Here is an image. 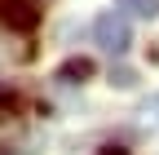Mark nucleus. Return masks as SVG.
I'll return each instance as SVG.
<instances>
[{
	"instance_id": "nucleus-1",
	"label": "nucleus",
	"mask_w": 159,
	"mask_h": 155,
	"mask_svg": "<svg viewBox=\"0 0 159 155\" xmlns=\"http://www.w3.org/2000/svg\"><path fill=\"white\" fill-rule=\"evenodd\" d=\"M93 35H97V45H102L106 53H128V45H133V31H128V18L119 13V9H106L102 18L93 22Z\"/></svg>"
},
{
	"instance_id": "nucleus-2",
	"label": "nucleus",
	"mask_w": 159,
	"mask_h": 155,
	"mask_svg": "<svg viewBox=\"0 0 159 155\" xmlns=\"http://www.w3.org/2000/svg\"><path fill=\"white\" fill-rule=\"evenodd\" d=\"M40 5L35 0H0V27H9V31H18V35H31L35 27H40Z\"/></svg>"
},
{
	"instance_id": "nucleus-3",
	"label": "nucleus",
	"mask_w": 159,
	"mask_h": 155,
	"mask_svg": "<svg viewBox=\"0 0 159 155\" xmlns=\"http://www.w3.org/2000/svg\"><path fill=\"white\" fill-rule=\"evenodd\" d=\"M93 71H97L93 58H66V62L57 67V80H62V84H84Z\"/></svg>"
},
{
	"instance_id": "nucleus-4",
	"label": "nucleus",
	"mask_w": 159,
	"mask_h": 155,
	"mask_svg": "<svg viewBox=\"0 0 159 155\" xmlns=\"http://www.w3.org/2000/svg\"><path fill=\"white\" fill-rule=\"evenodd\" d=\"M115 9L133 18H159V0H115Z\"/></svg>"
},
{
	"instance_id": "nucleus-5",
	"label": "nucleus",
	"mask_w": 159,
	"mask_h": 155,
	"mask_svg": "<svg viewBox=\"0 0 159 155\" xmlns=\"http://www.w3.org/2000/svg\"><path fill=\"white\" fill-rule=\"evenodd\" d=\"M111 84H119V89H133V84H137V75H133L128 67H119V71L111 67Z\"/></svg>"
},
{
	"instance_id": "nucleus-6",
	"label": "nucleus",
	"mask_w": 159,
	"mask_h": 155,
	"mask_svg": "<svg viewBox=\"0 0 159 155\" xmlns=\"http://www.w3.org/2000/svg\"><path fill=\"white\" fill-rule=\"evenodd\" d=\"M5 106H9V111L18 106V93H13V89H0V111H5Z\"/></svg>"
},
{
	"instance_id": "nucleus-7",
	"label": "nucleus",
	"mask_w": 159,
	"mask_h": 155,
	"mask_svg": "<svg viewBox=\"0 0 159 155\" xmlns=\"http://www.w3.org/2000/svg\"><path fill=\"white\" fill-rule=\"evenodd\" d=\"M97 155H128V151H124V146H102Z\"/></svg>"
}]
</instances>
